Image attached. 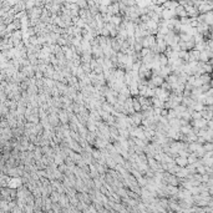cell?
Here are the masks:
<instances>
[{
	"instance_id": "7c38bea8",
	"label": "cell",
	"mask_w": 213,
	"mask_h": 213,
	"mask_svg": "<svg viewBox=\"0 0 213 213\" xmlns=\"http://www.w3.org/2000/svg\"><path fill=\"white\" fill-rule=\"evenodd\" d=\"M202 147H203L204 152H207V151H212L213 144H212V142H204V143L202 144Z\"/></svg>"
},
{
	"instance_id": "9c48e42d",
	"label": "cell",
	"mask_w": 213,
	"mask_h": 213,
	"mask_svg": "<svg viewBox=\"0 0 213 213\" xmlns=\"http://www.w3.org/2000/svg\"><path fill=\"white\" fill-rule=\"evenodd\" d=\"M132 107H133L135 112H140V111H141V104H140L139 100H137V96L132 97Z\"/></svg>"
},
{
	"instance_id": "30bf717a",
	"label": "cell",
	"mask_w": 213,
	"mask_h": 213,
	"mask_svg": "<svg viewBox=\"0 0 213 213\" xmlns=\"http://www.w3.org/2000/svg\"><path fill=\"white\" fill-rule=\"evenodd\" d=\"M59 197H60V193L56 192L55 189H54V191H52V192L50 193V197H49V198L51 200L52 203H57V202H59Z\"/></svg>"
},
{
	"instance_id": "4fadbf2b",
	"label": "cell",
	"mask_w": 213,
	"mask_h": 213,
	"mask_svg": "<svg viewBox=\"0 0 213 213\" xmlns=\"http://www.w3.org/2000/svg\"><path fill=\"white\" fill-rule=\"evenodd\" d=\"M166 1H167V0H156L155 4H156V5H162V4L166 3Z\"/></svg>"
},
{
	"instance_id": "3957f363",
	"label": "cell",
	"mask_w": 213,
	"mask_h": 213,
	"mask_svg": "<svg viewBox=\"0 0 213 213\" xmlns=\"http://www.w3.org/2000/svg\"><path fill=\"white\" fill-rule=\"evenodd\" d=\"M173 10H174V14H176V16H178V18H186V16H187V11H186V9H185V6H183V5L178 4Z\"/></svg>"
},
{
	"instance_id": "5b68a950",
	"label": "cell",
	"mask_w": 213,
	"mask_h": 213,
	"mask_svg": "<svg viewBox=\"0 0 213 213\" xmlns=\"http://www.w3.org/2000/svg\"><path fill=\"white\" fill-rule=\"evenodd\" d=\"M173 161H174V163H176L177 166H179V167H186V166L188 165V162H187V157H183V156H177V157H174V158H173Z\"/></svg>"
},
{
	"instance_id": "7a4b0ae2",
	"label": "cell",
	"mask_w": 213,
	"mask_h": 213,
	"mask_svg": "<svg viewBox=\"0 0 213 213\" xmlns=\"http://www.w3.org/2000/svg\"><path fill=\"white\" fill-rule=\"evenodd\" d=\"M173 18H176V14H174V10H173V9H162L161 19H163V20H170V19H173Z\"/></svg>"
},
{
	"instance_id": "52a82bcc",
	"label": "cell",
	"mask_w": 213,
	"mask_h": 213,
	"mask_svg": "<svg viewBox=\"0 0 213 213\" xmlns=\"http://www.w3.org/2000/svg\"><path fill=\"white\" fill-rule=\"evenodd\" d=\"M151 101H152V107H159V109H163V101L162 100H159L158 97L153 96V97H151Z\"/></svg>"
},
{
	"instance_id": "8992f818",
	"label": "cell",
	"mask_w": 213,
	"mask_h": 213,
	"mask_svg": "<svg viewBox=\"0 0 213 213\" xmlns=\"http://www.w3.org/2000/svg\"><path fill=\"white\" fill-rule=\"evenodd\" d=\"M177 5H178L177 0H167V1L163 3L161 6H162V9H174Z\"/></svg>"
},
{
	"instance_id": "277c9868",
	"label": "cell",
	"mask_w": 213,
	"mask_h": 213,
	"mask_svg": "<svg viewBox=\"0 0 213 213\" xmlns=\"http://www.w3.org/2000/svg\"><path fill=\"white\" fill-rule=\"evenodd\" d=\"M188 61H200V51L192 49L188 51Z\"/></svg>"
},
{
	"instance_id": "6da1fadb",
	"label": "cell",
	"mask_w": 213,
	"mask_h": 213,
	"mask_svg": "<svg viewBox=\"0 0 213 213\" xmlns=\"http://www.w3.org/2000/svg\"><path fill=\"white\" fill-rule=\"evenodd\" d=\"M156 44V36L155 35H146V36H143L142 37V40H141V45H142V48H151L152 45H155Z\"/></svg>"
},
{
	"instance_id": "ba28073f",
	"label": "cell",
	"mask_w": 213,
	"mask_h": 213,
	"mask_svg": "<svg viewBox=\"0 0 213 213\" xmlns=\"http://www.w3.org/2000/svg\"><path fill=\"white\" fill-rule=\"evenodd\" d=\"M151 80H152V82L155 83V86L156 87H159L163 83V81H165V79L162 77V76H159V75H156V76H152L151 77Z\"/></svg>"
},
{
	"instance_id": "8fae6325",
	"label": "cell",
	"mask_w": 213,
	"mask_h": 213,
	"mask_svg": "<svg viewBox=\"0 0 213 213\" xmlns=\"http://www.w3.org/2000/svg\"><path fill=\"white\" fill-rule=\"evenodd\" d=\"M75 3L77 4V6L80 7V9H86L87 7V1L86 0H76Z\"/></svg>"
}]
</instances>
